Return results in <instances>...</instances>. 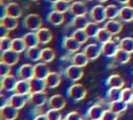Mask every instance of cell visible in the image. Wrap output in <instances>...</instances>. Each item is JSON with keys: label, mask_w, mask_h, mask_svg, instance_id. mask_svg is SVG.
<instances>
[{"label": "cell", "mask_w": 133, "mask_h": 120, "mask_svg": "<svg viewBox=\"0 0 133 120\" xmlns=\"http://www.w3.org/2000/svg\"><path fill=\"white\" fill-rule=\"evenodd\" d=\"M96 39L98 41V42L102 43V44L109 42L112 39V35L108 32L105 28H101L99 29L97 36H96Z\"/></svg>", "instance_id": "cell-35"}, {"label": "cell", "mask_w": 133, "mask_h": 120, "mask_svg": "<svg viewBox=\"0 0 133 120\" xmlns=\"http://www.w3.org/2000/svg\"><path fill=\"white\" fill-rule=\"evenodd\" d=\"M127 6L133 9V0H128V2L127 3Z\"/></svg>", "instance_id": "cell-52"}, {"label": "cell", "mask_w": 133, "mask_h": 120, "mask_svg": "<svg viewBox=\"0 0 133 120\" xmlns=\"http://www.w3.org/2000/svg\"><path fill=\"white\" fill-rule=\"evenodd\" d=\"M9 30L6 28L3 25L0 24V38L3 39V38H7L9 35Z\"/></svg>", "instance_id": "cell-49"}, {"label": "cell", "mask_w": 133, "mask_h": 120, "mask_svg": "<svg viewBox=\"0 0 133 120\" xmlns=\"http://www.w3.org/2000/svg\"><path fill=\"white\" fill-rule=\"evenodd\" d=\"M122 90L120 89H110L108 92V98L111 103L122 100Z\"/></svg>", "instance_id": "cell-42"}, {"label": "cell", "mask_w": 133, "mask_h": 120, "mask_svg": "<svg viewBox=\"0 0 133 120\" xmlns=\"http://www.w3.org/2000/svg\"><path fill=\"white\" fill-rule=\"evenodd\" d=\"M107 85L110 87V89H122L125 85V81L123 78L118 74H113L111 75L107 80Z\"/></svg>", "instance_id": "cell-23"}, {"label": "cell", "mask_w": 133, "mask_h": 120, "mask_svg": "<svg viewBox=\"0 0 133 120\" xmlns=\"http://www.w3.org/2000/svg\"><path fill=\"white\" fill-rule=\"evenodd\" d=\"M121 20L126 23H131L133 21V9L128 6L122 7L120 9L119 16Z\"/></svg>", "instance_id": "cell-28"}, {"label": "cell", "mask_w": 133, "mask_h": 120, "mask_svg": "<svg viewBox=\"0 0 133 120\" xmlns=\"http://www.w3.org/2000/svg\"><path fill=\"white\" fill-rule=\"evenodd\" d=\"M44 80L46 83V85H47V88L55 89L60 85L62 82V78L59 73L56 72H50V73Z\"/></svg>", "instance_id": "cell-13"}, {"label": "cell", "mask_w": 133, "mask_h": 120, "mask_svg": "<svg viewBox=\"0 0 133 120\" xmlns=\"http://www.w3.org/2000/svg\"><path fill=\"white\" fill-rule=\"evenodd\" d=\"M7 17V5L3 4V3H1L0 5V19H3Z\"/></svg>", "instance_id": "cell-50"}, {"label": "cell", "mask_w": 133, "mask_h": 120, "mask_svg": "<svg viewBox=\"0 0 133 120\" xmlns=\"http://www.w3.org/2000/svg\"><path fill=\"white\" fill-rule=\"evenodd\" d=\"M27 48L26 44L23 38H15L12 40V48L11 49L14 52H17L18 53H21L25 51Z\"/></svg>", "instance_id": "cell-33"}, {"label": "cell", "mask_w": 133, "mask_h": 120, "mask_svg": "<svg viewBox=\"0 0 133 120\" xmlns=\"http://www.w3.org/2000/svg\"><path fill=\"white\" fill-rule=\"evenodd\" d=\"M29 1H31V2H37L38 0H29Z\"/></svg>", "instance_id": "cell-57"}, {"label": "cell", "mask_w": 133, "mask_h": 120, "mask_svg": "<svg viewBox=\"0 0 133 120\" xmlns=\"http://www.w3.org/2000/svg\"><path fill=\"white\" fill-rule=\"evenodd\" d=\"M66 75L69 80L72 82H77L83 76V69L81 67L72 64L66 69Z\"/></svg>", "instance_id": "cell-5"}, {"label": "cell", "mask_w": 133, "mask_h": 120, "mask_svg": "<svg viewBox=\"0 0 133 120\" xmlns=\"http://www.w3.org/2000/svg\"><path fill=\"white\" fill-rule=\"evenodd\" d=\"M11 73V66L8 65L3 62L0 63V76L2 78L6 77L8 75H10Z\"/></svg>", "instance_id": "cell-46"}, {"label": "cell", "mask_w": 133, "mask_h": 120, "mask_svg": "<svg viewBox=\"0 0 133 120\" xmlns=\"http://www.w3.org/2000/svg\"><path fill=\"white\" fill-rule=\"evenodd\" d=\"M116 2L121 3V4H127V3L128 2V0H116Z\"/></svg>", "instance_id": "cell-53"}, {"label": "cell", "mask_w": 133, "mask_h": 120, "mask_svg": "<svg viewBox=\"0 0 133 120\" xmlns=\"http://www.w3.org/2000/svg\"><path fill=\"white\" fill-rule=\"evenodd\" d=\"M120 9L115 4H110L106 7V17L108 20H113L119 16Z\"/></svg>", "instance_id": "cell-37"}, {"label": "cell", "mask_w": 133, "mask_h": 120, "mask_svg": "<svg viewBox=\"0 0 133 120\" xmlns=\"http://www.w3.org/2000/svg\"><path fill=\"white\" fill-rule=\"evenodd\" d=\"M29 100L32 104L37 107L43 106L48 100V96L44 92L41 93H32L29 95Z\"/></svg>", "instance_id": "cell-19"}, {"label": "cell", "mask_w": 133, "mask_h": 120, "mask_svg": "<svg viewBox=\"0 0 133 120\" xmlns=\"http://www.w3.org/2000/svg\"><path fill=\"white\" fill-rule=\"evenodd\" d=\"M20 59V55L18 53L14 52V50H8L6 52L2 53L1 55V62H3L8 65H10L11 67L18 63Z\"/></svg>", "instance_id": "cell-6"}, {"label": "cell", "mask_w": 133, "mask_h": 120, "mask_svg": "<svg viewBox=\"0 0 133 120\" xmlns=\"http://www.w3.org/2000/svg\"><path fill=\"white\" fill-rule=\"evenodd\" d=\"M29 84H30L31 93L44 92V90L47 88L44 79H41V78L35 77H33L32 79L29 80Z\"/></svg>", "instance_id": "cell-12"}, {"label": "cell", "mask_w": 133, "mask_h": 120, "mask_svg": "<svg viewBox=\"0 0 133 120\" xmlns=\"http://www.w3.org/2000/svg\"><path fill=\"white\" fill-rule=\"evenodd\" d=\"M104 28H105L112 36H114V35L119 34L120 33L122 32L123 28V25L122 24V23L113 19V20H108L105 23Z\"/></svg>", "instance_id": "cell-16"}, {"label": "cell", "mask_w": 133, "mask_h": 120, "mask_svg": "<svg viewBox=\"0 0 133 120\" xmlns=\"http://www.w3.org/2000/svg\"><path fill=\"white\" fill-rule=\"evenodd\" d=\"M88 58L86 56L84 53H77L72 58V64L83 68L88 64Z\"/></svg>", "instance_id": "cell-27"}, {"label": "cell", "mask_w": 133, "mask_h": 120, "mask_svg": "<svg viewBox=\"0 0 133 120\" xmlns=\"http://www.w3.org/2000/svg\"><path fill=\"white\" fill-rule=\"evenodd\" d=\"M133 98V89L130 88H125L122 92V100L127 103H131Z\"/></svg>", "instance_id": "cell-43"}, {"label": "cell", "mask_w": 133, "mask_h": 120, "mask_svg": "<svg viewBox=\"0 0 133 120\" xmlns=\"http://www.w3.org/2000/svg\"><path fill=\"white\" fill-rule=\"evenodd\" d=\"M15 93L21 94V95H28L31 93V89L29 81L21 79L18 81L16 85V88L14 89Z\"/></svg>", "instance_id": "cell-24"}, {"label": "cell", "mask_w": 133, "mask_h": 120, "mask_svg": "<svg viewBox=\"0 0 133 120\" xmlns=\"http://www.w3.org/2000/svg\"><path fill=\"white\" fill-rule=\"evenodd\" d=\"M132 89H133V85H132Z\"/></svg>", "instance_id": "cell-60"}, {"label": "cell", "mask_w": 133, "mask_h": 120, "mask_svg": "<svg viewBox=\"0 0 133 120\" xmlns=\"http://www.w3.org/2000/svg\"><path fill=\"white\" fill-rule=\"evenodd\" d=\"M36 33L37 38H38L39 43L42 44H48L52 40V34L51 30L48 28H41Z\"/></svg>", "instance_id": "cell-17"}, {"label": "cell", "mask_w": 133, "mask_h": 120, "mask_svg": "<svg viewBox=\"0 0 133 120\" xmlns=\"http://www.w3.org/2000/svg\"><path fill=\"white\" fill-rule=\"evenodd\" d=\"M56 57L55 51L51 48H45L42 49V55H41V60L43 63H51L54 60Z\"/></svg>", "instance_id": "cell-32"}, {"label": "cell", "mask_w": 133, "mask_h": 120, "mask_svg": "<svg viewBox=\"0 0 133 120\" xmlns=\"http://www.w3.org/2000/svg\"><path fill=\"white\" fill-rule=\"evenodd\" d=\"M97 2H99V3H106V2H107L108 1V0H97Z\"/></svg>", "instance_id": "cell-55"}, {"label": "cell", "mask_w": 133, "mask_h": 120, "mask_svg": "<svg viewBox=\"0 0 133 120\" xmlns=\"http://www.w3.org/2000/svg\"><path fill=\"white\" fill-rule=\"evenodd\" d=\"M118 114H116L114 112H112L111 109L106 110L104 112V114L101 120H117Z\"/></svg>", "instance_id": "cell-47"}, {"label": "cell", "mask_w": 133, "mask_h": 120, "mask_svg": "<svg viewBox=\"0 0 133 120\" xmlns=\"http://www.w3.org/2000/svg\"><path fill=\"white\" fill-rule=\"evenodd\" d=\"M91 18L97 23H103L107 19L106 7L101 4L94 6L91 10Z\"/></svg>", "instance_id": "cell-3"}, {"label": "cell", "mask_w": 133, "mask_h": 120, "mask_svg": "<svg viewBox=\"0 0 133 120\" xmlns=\"http://www.w3.org/2000/svg\"><path fill=\"white\" fill-rule=\"evenodd\" d=\"M26 102H27L26 95H21L18 93H14V95H12L9 100H8V103L11 104L12 107H14L18 110L23 109L24 105L26 104Z\"/></svg>", "instance_id": "cell-14"}, {"label": "cell", "mask_w": 133, "mask_h": 120, "mask_svg": "<svg viewBox=\"0 0 133 120\" xmlns=\"http://www.w3.org/2000/svg\"><path fill=\"white\" fill-rule=\"evenodd\" d=\"M18 76L21 79L28 80L34 77V66H32L30 64H25L22 65L18 69Z\"/></svg>", "instance_id": "cell-8"}, {"label": "cell", "mask_w": 133, "mask_h": 120, "mask_svg": "<svg viewBox=\"0 0 133 120\" xmlns=\"http://www.w3.org/2000/svg\"><path fill=\"white\" fill-rule=\"evenodd\" d=\"M23 24L27 29L34 32L41 28L43 25V20L40 15L37 14H30L25 17Z\"/></svg>", "instance_id": "cell-1"}, {"label": "cell", "mask_w": 133, "mask_h": 120, "mask_svg": "<svg viewBox=\"0 0 133 120\" xmlns=\"http://www.w3.org/2000/svg\"><path fill=\"white\" fill-rule=\"evenodd\" d=\"M50 73V70L45 63H38L34 65V77L45 79Z\"/></svg>", "instance_id": "cell-22"}, {"label": "cell", "mask_w": 133, "mask_h": 120, "mask_svg": "<svg viewBox=\"0 0 133 120\" xmlns=\"http://www.w3.org/2000/svg\"><path fill=\"white\" fill-rule=\"evenodd\" d=\"M61 120H63V119H61ZM64 120H65V119H64Z\"/></svg>", "instance_id": "cell-61"}, {"label": "cell", "mask_w": 133, "mask_h": 120, "mask_svg": "<svg viewBox=\"0 0 133 120\" xmlns=\"http://www.w3.org/2000/svg\"><path fill=\"white\" fill-rule=\"evenodd\" d=\"M34 120H48V118L46 114H41V115L37 116L34 118Z\"/></svg>", "instance_id": "cell-51"}, {"label": "cell", "mask_w": 133, "mask_h": 120, "mask_svg": "<svg viewBox=\"0 0 133 120\" xmlns=\"http://www.w3.org/2000/svg\"><path fill=\"white\" fill-rule=\"evenodd\" d=\"M26 55L29 60H31L32 62H37L38 60H41L42 49L38 46L29 48L27 50Z\"/></svg>", "instance_id": "cell-31"}, {"label": "cell", "mask_w": 133, "mask_h": 120, "mask_svg": "<svg viewBox=\"0 0 133 120\" xmlns=\"http://www.w3.org/2000/svg\"><path fill=\"white\" fill-rule=\"evenodd\" d=\"M110 109L112 112L116 113V114H120V113H123L124 111H126L127 109V103L123 102L122 100H119V101L111 103Z\"/></svg>", "instance_id": "cell-36"}, {"label": "cell", "mask_w": 133, "mask_h": 120, "mask_svg": "<svg viewBox=\"0 0 133 120\" xmlns=\"http://www.w3.org/2000/svg\"><path fill=\"white\" fill-rule=\"evenodd\" d=\"M49 106L51 107V109H56V110H62L64 109L66 106V100L64 97L61 94H56L53 95L48 100Z\"/></svg>", "instance_id": "cell-9"}, {"label": "cell", "mask_w": 133, "mask_h": 120, "mask_svg": "<svg viewBox=\"0 0 133 120\" xmlns=\"http://www.w3.org/2000/svg\"><path fill=\"white\" fill-rule=\"evenodd\" d=\"M119 49V47L114 41H109V42L105 43L102 46V53L106 57L111 58L114 57L116 51Z\"/></svg>", "instance_id": "cell-10"}, {"label": "cell", "mask_w": 133, "mask_h": 120, "mask_svg": "<svg viewBox=\"0 0 133 120\" xmlns=\"http://www.w3.org/2000/svg\"><path fill=\"white\" fill-rule=\"evenodd\" d=\"M64 1H66V2H68V3H70V2H72V1H73V0H64Z\"/></svg>", "instance_id": "cell-56"}, {"label": "cell", "mask_w": 133, "mask_h": 120, "mask_svg": "<svg viewBox=\"0 0 133 120\" xmlns=\"http://www.w3.org/2000/svg\"><path fill=\"white\" fill-rule=\"evenodd\" d=\"M47 117L48 120H61L62 118V115L59 110H56V109H51L47 112Z\"/></svg>", "instance_id": "cell-45"}, {"label": "cell", "mask_w": 133, "mask_h": 120, "mask_svg": "<svg viewBox=\"0 0 133 120\" xmlns=\"http://www.w3.org/2000/svg\"><path fill=\"white\" fill-rule=\"evenodd\" d=\"M68 94L70 98L73 100L81 101L83 98H85L87 95V90L83 85L80 84H75L69 88Z\"/></svg>", "instance_id": "cell-2"}, {"label": "cell", "mask_w": 133, "mask_h": 120, "mask_svg": "<svg viewBox=\"0 0 133 120\" xmlns=\"http://www.w3.org/2000/svg\"><path fill=\"white\" fill-rule=\"evenodd\" d=\"M7 5V16L15 18H19L23 15V9L18 3L12 2L8 3Z\"/></svg>", "instance_id": "cell-15"}, {"label": "cell", "mask_w": 133, "mask_h": 120, "mask_svg": "<svg viewBox=\"0 0 133 120\" xmlns=\"http://www.w3.org/2000/svg\"><path fill=\"white\" fill-rule=\"evenodd\" d=\"M105 110L101 105L95 104L88 110V117L91 120H101Z\"/></svg>", "instance_id": "cell-25"}, {"label": "cell", "mask_w": 133, "mask_h": 120, "mask_svg": "<svg viewBox=\"0 0 133 120\" xmlns=\"http://www.w3.org/2000/svg\"><path fill=\"white\" fill-rule=\"evenodd\" d=\"M69 11L74 16H86L87 14V8L83 2L76 1L71 4Z\"/></svg>", "instance_id": "cell-11"}, {"label": "cell", "mask_w": 133, "mask_h": 120, "mask_svg": "<svg viewBox=\"0 0 133 120\" xmlns=\"http://www.w3.org/2000/svg\"><path fill=\"white\" fill-rule=\"evenodd\" d=\"M83 53L88 58L89 60H95L102 54V47H99L96 43H90L87 45Z\"/></svg>", "instance_id": "cell-7"}, {"label": "cell", "mask_w": 133, "mask_h": 120, "mask_svg": "<svg viewBox=\"0 0 133 120\" xmlns=\"http://www.w3.org/2000/svg\"><path fill=\"white\" fill-rule=\"evenodd\" d=\"M12 40V39L8 38V37H7V38H3L0 39V49H1L2 53L11 50Z\"/></svg>", "instance_id": "cell-44"}, {"label": "cell", "mask_w": 133, "mask_h": 120, "mask_svg": "<svg viewBox=\"0 0 133 120\" xmlns=\"http://www.w3.org/2000/svg\"><path fill=\"white\" fill-rule=\"evenodd\" d=\"M100 29V28L98 27V24L95 22H89L88 24L87 25V27L84 28V30L86 32V34L88 36V38H96L97 33Z\"/></svg>", "instance_id": "cell-39"}, {"label": "cell", "mask_w": 133, "mask_h": 120, "mask_svg": "<svg viewBox=\"0 0 133 120\" xmlns=\"http://www.w3.org/2000/svg\"><path fill=\"white\" fill-rule=\"evenodd\" d=\"M86 1H91V0H86Z\"/></svg>", "instance_id": "cell-59"}, {"label": "cell", "mask_w": 133, "mask_h": 120, "mask_svg": "<svg viewBox=\"0 0 133 120\" xmlns=\"http://www.w3.org/2000/svg\"><path fill=\"white\" fill-rule=\"evenodd\" d=\"M48 2H49V3H56L57 2H58V1H60V0H47Z\"/></svg>", "instance_id": "cell-54"}, {"label": "cell", "mask_w": 133, "mask_h": 120, "mask_svg": "<svg viewBox=\"0 0 133 120\" xmlns=\"http://www.w3.org/2000/svg\"><path fill=\"white\" fill-rule=\"evenodd\" d=\"M119 48L130 53H133V38L127 37L121 40Z\"/></svg>", "instance_id": "cell-38"}, {"label": "cell", "mask_w": 133, "mask_h": 120, "mask_svg": "<svg viewBox=\"0 0 133 120\" xmlns=\"http://www.w3.org/2000/svg\"><path fill=\"white\" fill-rule=\"evenodd\" d=\"M0 114L2 120H15L18 116V110L9 103H7L1 108Z\"/></svg>", "instance_id": "cell-4"}, {"label": "cell", "mask_w": 133, "mask_h": 120, "mask_svg": "<svg viewBox=\"0 0 133 120\" xmlns=\"http://www.w3.org/2000/svg\"><path fill=\"white\" fill-rule=\"evenodd\" d=\"M113 58L117 63H119L121 64H127L128 62L130 61L131 58V53H128V52L125 51L123 49L119 48V49L116 51V54Z\"/></svg>", "instance_id": "cell-29"}, {"label": "cell", "mask_w": 133, "mask_h": 120, "mask_svg": "<svg viewBox=\"0 0 133 120\" xmlns=\"http://www.w3.org/2000/svg\"><path fill=\"white\" fill-rule=\"evenodd\" d=\"M65 20L64 14H62L60 12L56 10L51 11L48 15V21L54 26H59L63 23Z\"/></svg>", "instance_id": "cell-18"}, {"label": "cell", "mask_w": 133, "mask_h": 120, "mask_svg": "<svg viewBox=\"0 0 133 120\" xmlns=\"http://www.w3.org/2000/svg\"><path fill=\"white\" fill-rule=\"evenodd\" d=\"M81 43H78L77 41L72 37H68L63 41V47L66 51L70 53H76L80 50Z\"/></svg>", "instance_id": "cell-20"}, {"label": "cell", "mask_w": 133, "mask_h": 120, "mask_svg": "<svg viewBox=\"0 0 133 120\" xmlns=\"http://www.w3.org/2000/svg\"><path fill=\"white\" fill-rule=\"evenodd\" d=\"M65 120H82V116L78 112L76 111H72L70 112V113L66 116Z\"/></svg>", "instance_id": "cell-48"}, {"label": "cell", "mask_w": 133, "mask_h": 120, "mask_svg": "<svg viewBox=\"0 0 133 120\" xmlns=\"http://www.w3.org/2000/svg\"><path fill=\"white\" fill-rule=\"evenodd\" d=\"M88 23L87 16H75L72 23L76 29H84Z\"/></svg>", "instance_id": "cell-34"}, {"label": "cell", "mask_w": 133, "mask_h": 120, "mask_svg": "<svg viewBox=\"0 0 133 120\" xmlns=\"http://www.w3.org/2000/svg\"><path fill=\"white\" fill-rule=\"evenodd\" d=\"M18 80L16 78L12 75H8L6 77H3L2 78V89L8 91V92H11V91H14Z\"/></svg>", "instance_id": "cell-21"}, {"label": "cell", "mask_w": 133, "mask_h": 120, "mask_svg": "<svg viewBox=\"0 0 133 120\" xmlns=\"http://www.w3.org/2000/svg\"><path fill=\"white\" fill-rule=\"evenodd\" d=\"M72 37L76 39L78 43H80L81 44L85 43L89 39L84 29H77L76 31L73 32Z\"/></svg>", "instance_id": "cell-40"}, {"label": "cell", "mask_w": 133, "mask_h": 120, "mask_svg": "<svg viewBox=\"0 0 133 120\" xmlns=\"http://www.w3.org/2000/svg\"><path fill=\"white\" fill-rule=\"evenodd\" d=\"M23 39L25 42V44H26V46H27V48L37 47L38 44L40 43L38 38H37V33H34V32L28 33V34H26L23 37Z\"/></svg>", "instance_id": "cell-26"}, {"label": "cell", "mask_w": 133, "mask_h": 120, "mask_svg": "<svg viewBox=\"0 0 133 120\" xmlns=\"http://www.w3.org/2000/svg\"><path fill=\"white\" fill-rule=\"evenodd\" d=\"M131 105L133 106V98H132V99H131Z\"/></svg>", "instance_id": "cell-58"}, {"label": "cell", "mask_w": 133, "mask_h": 120, "mask_svg": "<svg viewBox=\"0 0 133 120\" xmlns=\"http://www.w3.org/2000/svg\"><path fill=\"white\" fill-rule=\"evenodd\" d=\"M71 4L69 3L64 1V0H60L53 4V10H56L57 12H60L62 14L66 13L68 10H70Z\"/></svg>", "instance_id": "cell-41"}, {"label": "cell", "mask_w": 133, "mask_h": 120, "mask_svg": "<svg viewBox=\"0 0 133 120\" xmlns=\"http://www.w3.org/2000/svg\"><path fill=\"white\" fill-rule=\"evenodd\" d=\"M0 24L3 25L9 31H12V30L16 29L17 27L18 26V18L7 16V17H5L4 18L0 19Z\"/></svg>", "instance_id": "cell-30"}]
</instances>
